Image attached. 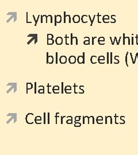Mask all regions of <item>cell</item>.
Masks as SVG:
<instances>
[{"mask_svg":"<svg viewBox=\"0 0 138 155\" xmlns=\"http://www.w3.org/2000/svg\"><path fill=\"white\" fill-rule=\"evenodd\" d=\"M54 62V57L52 56H49L48 52H47V64H52Z\"/></svg>","mask_w":138,"mask_h":155,"instance_id":"obj_1","label":"cell"},{"mask_svg":"<svg viewBox=\"0 0 138 155\" xmlns=\"http://www.w3.org/2000/svg\"><path fill=\"white\" fill-rule=\"evenodd\" d=\"M62 16L60 15H55V26L57 23H60L62 22Z\"/></svg>","mask_w":138,"mask_h":155,"instance_id":"obj_2","label":"cell"},{"mask_svg":"<svg viewBox=\"0 0 138 155\" xmlns=\"http://www.w3.org/2000/svg\"><path fill=\"white\" fill-rule=\"evenodd\" d=\"M67 20L69 23H71V17L70 15H66V12H64V23H66Z\"/></svg>","mask_w":138,"mask_h":155,"instance_id":"obj_3","label":"cell"},{"mask_svg":"<svg viewBox=\"0 0 138 155\" xmlns=\"http://www.w3.org/2000/svg\"><path fill=\"white\" fill-rule=\"evenodd\" d=\"M76 60H76V57L75 56L72 55V56H70V57H69V59H68L69 63H70L72 64H73L76 63Z\"/></svg>","mask_w":138,"mask_h":155,"instance_id":"obj_4","label":"cell"},{"mask_svg":"<svg viewBox=\"0 0 138 155\" xmlns=\"http://www.w3.org/2000/svg\"><path fill=\"white\" fill-rule=\"evenodd\" d=\"M81 20L80 16L79 15H74L73 17V21L74 23H79Z\"/></svg>","mask_w":138,"mask_h":155,"instance_id":"obj_5","label":"cell"},{"mask_svg":"<svg viewBox=\"0 0 138 155\" xmlns=\"http://www.w3.org/2000/svg\"><path fill=\"white\" fill-rule=\"evenodd\" d=\"M59 61H60V63L62 64H66V62H67V57L66 56H64V55H62L59 58Z\"/></svg>","mask_w":138,"mask_h":155,"instance_id":"obj_6","label":"cell"},{"mask_svg":"<svg viewBox=\"0 0 138 155\" xmlns=\"http://www.w3.org/2000/svg\"><path fill=\"white\" fill-rule=\"evenodd\" d=\"M55 43L57 45H61L63 43V38L62 37H57L55 39Z\"/></svg>","mask_w":138,"mask_h":155,"instance_id":"obj_7","label":"cell"},{"mask_svg":"<svg viewBox=\"0 0 138 155\" xmlns=\"http://www.w3.org/2000/svg\"><path fill=\"white\" fill-rule=\"evenodd\" d=\"M77 61L79 64H84L85 63V60H84V57L83 55H80L78 57L77 59Z\"/></svg>","mask_w":138,"mask_h":155,"instance_id":"obj_8","label":"cell"},{"mask_svg":"<svg viewBox=\"0 0 138 155\" xmlns=\"http://www.w3.org/2000/svg\"><path fill=\"white\" fill-rule=\"evenodd\" d=\"M88 17L89 16H88L87 15H83L81 19V21L82 22V23H86L88 21Z\"/></svg>","mask_w":138,"mask_h":155,"instance_id":"obj_9","label":"cell"},{"mask_svg":"<svg viewBox=\"0 0 138 155\" xmlns=\"http://www.w3.org/2000/svg\"><path fill=\"white\" fill-rule=\"evenodd\" d=\"M90 61L92 64H96L97 63V56H92L90 58Z\"/></svg>","mask_w":138,"mask_h":155,"instance_id":"obj_10","label":"cell"},{"mask_svg":"<svg viewBox=\"0 0 138 155\" xmlns=\"http://www.w3.org/2000/svg\"><path fill=\"white\" fill-rule=\"evenodd\" d=\"M65 39H66V45L71 44V39L69 38V37H67V35L65 36Z\"/></svg>","mask_w":138,"mask_h":155,"instance_id":"obj_11","label":"cell"},{"mask_svg":"<svg viewBox=\"0 0 138 155\" xmlns=\"http://www.w3.org/2000/svg\"><path fill=\"white\" fill-rule=\"evenodd\" d=\"M27 93H28V90H30V89H32L33 88V85L31 83H27Z\"/></svg>","mask_w":138,"mask_h":155,"instance_id":"obj_12","label":"cell"},{"mask_svg":"<svg viewBox=\"0 0 138 155\" xmlns=\"http://www.w3.org/2000/svg\"><path fill=\"white\" fill-rule=\"evenodd\" d=\"M39 121H42V118H41V117H40V116H37V117H35V123L36 124H39Z\"/></svg>","mask_w":138,"mask_h":155,"instance_id":"obj_13","label":"cell"},{"mask_svg":"<svg viewBox=\"0 0 138 155\" xmlns=\"http://www.w3.org/2000/svg\"><path fill=\"white\" fill-rule=\"evenodd\" d=\"M55 41L53 39H47V44L48 45H52L54 43Z\"/></svg>","mask_w":138,"mask_h":155,"instance_id":"obj_14","label":"cell"},{"mask_svg":"<svg viewBox=\"0 0 138 155\" xmlns=\"http://www.w3.org/2000/svg\"><path fill=\"white\" fill-rule=\"evenodd\" d=\"M48 19L50 20L51 23H52V17L51 15H48V16H47V17H46V23H48Z\"/></svg>","mask_w":138,"mask_h":155,"instance_id":"obj_15","label":"cell"},{"mask_svg":"<svg viewBox=\"0 0 138 155\" xmlns=\"http://www.w3.org/2000/svg\"><path fill=\"white\" fill-rule=\"evenodd\" d=\"M84 44H85V45H89L90 44V38L89 37H88V40H85L84 41Z\"/></svg>","mask_w":138,"mask_h":155,"instance_id":"obj_16","label":"cell"},{"mask_svg":"<svg viewBox=\"0 0 138 155\" xmlns=\"http://www.w3.org/2000/svg\"><path fill=\"white\" fill-rule=\"evenodd\" d=\"M67 124H73V118H70V120H67L66 121Z\"/></svg>","mask_w":138,"mask_h":155,"instance_id":"obj_17","label":"cell"},{"mask_svg":"<svg viewBox=\"0 0 138 155\" xmlns=\"http://www.w3.org/2000/svg\"><path fill=\"white\" fill-rule=\"evenodd\" d=\"M54 35L52 34H47V39H53Z\"/></svg>","mask_w":138,"mask_h":155,"instance_id":"obj_18","label":"cell"},{"mask_svg":"<svg viewBox=\"0 0 138 155\" xmlns=\"http://www.w3.org/2000/svg\"><path fill=\"white\" fill-rule=\"evenodd\" d=\"M74 123H75V124H74L75 127H80L81 125V124L80 122H77L74 121Z\"/></svg>","mask_w":138,"mask_h":155,"instance_id":"obj_19","label":"cell"},{"mask_svg":"<svg viewBox=\"0 0 138 155\" xmlns=\"http://www.w3.org/2000/svg\"><path fill=\"white\" fill-rule=\"evenodd\" d=\"M59 90V87L58 86H54V88H52V90Z\"/></svg>","mask_w":138,"mask_h":155,"instance_id":"obj_20","label":"cell"},{"mask_svg":"<svg viewBox=\"0 0 138 155\" xmlns=\"http://www.w3.org/2000/svg\"><path fill=\"white\" fill-rule=\"evenodd\" d=\"M59 113H57L55 115V118H56V124H57V118L58 117H60V115H59Z\"/></svg>","mask_w":138,"mask_h":155,"instance_id":"obj_21","label":"cell"},{"mask_svg":"<svg viewBox=\"0 0 138 155\" xmlns=\"http://www.w3.org/2000/svg\"><path fill=\"white\" fill-rule=\"evenodd\" d=\"M72 90V88L70 86H66L65 88H64V90Z\"/></svg>","mask_w":138,"mask_h":155,"instance_id":"obj_22","label":"cell"},{"mask_svg":"<svg viewBox=\"0 0 138 155\" xmlns=\"http://www.w3.org/2000/svg\"><path fill=\"white\" fill-rule=\"evenodd\" d=\"M38 93H39V94H44V89H40L39 91H38Z\"/></svg>","mask_w":138,"mask_h":155,"instance_id":"obj_23","label":"cell"},{"mask_svg":"<svg viewBox=\"0 0 138 155\" xmlns=\"http://www.w3.org/2000/svg\"><path fill=\"white\" fill-rule=\"evenodd\" d=\"M73 44V33H71V45Z\"/></svg>","mask_w":138,"mask_h":155,"instance_id":"obj_24","label":"cell"},{"mask_svg":"<svg viewBox=\"0 0 138 155\" xmlns=\"http://www.w3.org/2000/svg\"><path fill=\"white\" fill-rule=\"evenodd\" d=\"M104 59H105V58H104V57L103 56H100L99 57H98V60H104Z\"/></svg>","mask_w":138,"mask_h":155,"instance_id":"obj_25","label":"cell"},{"mask_svg":"<svg viewBox=\"0 0 138 155\" xmlns=\"http://www.w3.org/2000/svg\"><path fill=\"white\" fill-rule=\"evenodd\" d=\"M109 17L108 15L104 16L103 17V18H102V19H105V20H109Z\"/></svg>","mask_w":138,"mask_h":155,"instance_id":"obj_26","label":"cell"},{"mask_svg":"<svg viewBox=\"0 0 138 155\" xmlns=\"http://www.w3.org/2000/svg\"><path fill=\"white\" fill-rule=\"evenodd\" d=\"M77 87H78V86H76V83H74V93H75V94H77V93H78L76 92V88H77Z\"/></svg>","mask_w":138,"mask_h":155,"instance_id":"obj_27","label":"cell"},{"mask_svg":"<svg viewBox=\"0 0 138 155\" xmlns=\"http://www.w3.org/2000/svg\"><path fill=\"white\" fill-rule=\"evenodd\" d=\"M40 17V15H39V16H38V19H37V20H36V21H35V26H36L37 25V23H38V20H39V17Z\"/></svg>","mask_w":138,"mask_h":155,"instance_id":"obj_28","label":"cell"},{"mask_svg":"<svg viewBox=\"0 0 138 155\" xmlns=\"http://www.w3.org/2000/svg\"><path fill=\"white\" fill-rule=\"evenodd\" d=\"M47 87H48V94H50L51 93L50 92V88H51V86H50V85L48 84V85H47Z\"/></svg>","mask_w":138,"mask_h":155,"instance_id":"obj_29","label":"cell"},{"mask_svg":"<svg viewBox=\"0 0 138 155\" xmlns=\"http://www.w3.org/2000/svg\"><path fill=\"white\" fill-rule=\"evenodd\" d=\"M95 17H96V15H94V17H93V20H92V21H91V24H90V26H92V24H93V21H94V19H95Z\"/></svg>","mask_w":138,"mask_h":155,"instance_id":"obj_30","label":"cell"},{"mask_svg":"<svg viewBox=\"0 0 138 155\" xmlns=\"http://www.w3.org/2000/svg\"><path fill=\"white\" fill-rule=\"evenodd\" d=\"M104 37H100L99 39H98V41H104Z\"/></svg>","mask_w":138,"mask_h":155,"instance_id":"obj_31","label":"cell"},{"mask_svg":"<svg viewBox=\"0 0 138 155\" xmlns=\"http://www.w3.org/2000/svg\"><path fill=\"white\" fill-rule=\"evenodd\" d=\"M46 113H44V124H46Z\"/></svg>","mask_w":138,"mask_h":155,"instance_id":"obj_32","label":"cell"},{"mask_svg":"<svg viewBox=\"0 0 138 155\" xmlns=\"http://www.w3.org/2000/svg\"><path fill=\"white\" fill-rule=\"evenodd\" d=\"M56 63H58V52H56Z\"/></svg>","mask_w":138,"mask_h":155,"instance_id":"obj_33","label":"cell"},{"mask_svg":"<svg viewBox=\"0 0 138 155\" xmlns=\"http://www.w3.org/2000/svg\"><path fill=\"white\" fill-rule=\"evenodd\" d=\"M62 93L63 94V93H64V92H63V82L62 83Z\"/></svg>","mask_w":138,"mask_h":155,"instance_id":"obj_34","label":"cell"},{"mask_svg":"<svg viewBox=\"0 0 138 155\" xmlns=\"http://www.w3.org/2000/svg\"><path fill=\"white\" fill-rule=\"evenodd\" d=\"M48 124H50V113H48Z\"/></svg>","mask_w":138,"mask_h":155,"instance_id":"obj_35","label":"cell"},{"mask_svg":"<svg viewBox=\"0 0 138 155\" xmlns=\"http://www.w3.org/2000/svg\"><path fill=\"white\" fill-rule=\"evenodd\" d=\"M65 117V116H62L61 117V124H63V119Z\"/></svg>","mask_w":138,"mask_h":155,"instance_id":"obj_36","label":"cell"},{"mask_svg":"<svg viewBox=\"0 0 138 155\" xmlns=\"http://www.w3.org/2000/svg\"><path fill=\"white\" fill-rule=\"evenodd\" d=\"M35 93H36V82L35 83Z\"/></svg>","mask_w":138,"mask_h":155,"instance_id":"obj_37","label":"cell"},{"mask_svg":"<svg viewBox=\"0 0 138 155\" xmlns=\"http://www.w3.org/2000/svg\"><path fill=\"white\" fill-rule=\"evenodd\" d=\"M53 91V92H54V93H55V94H58L59 92V90H57V91H55V90H52Z\"/></svg>","mask_w":138,"mask_h":155,"instance_id":"obj_38","label":"cell"},{"mask_svg":"<svg viewBox=\"0 0 138 155\" xmlns=\"http://www.w3.org/2000/svg\"><path fill=\"white\" fill-rule=\"evenodd\" d=\"M96 37H92V44H94V39H95Z\"/></svg>","mask_w":138,"mask_h":155,"instance_id":"obj_39","label":"cell"},{"mask_svg":"<svg viewBox=\"0 0 138 155\" xmlns=\"http://www.w3.org/2000/svg\"><path fill=\"white\" fill-rule=\"evenodd\" d=\"M83 118H84V120H83V124H85V117L84 116V117H83Z\"/></svg>","mask_w":138,"mask_h":155,"instance_id":"obj_40","label":"cell"}]
</instances>
